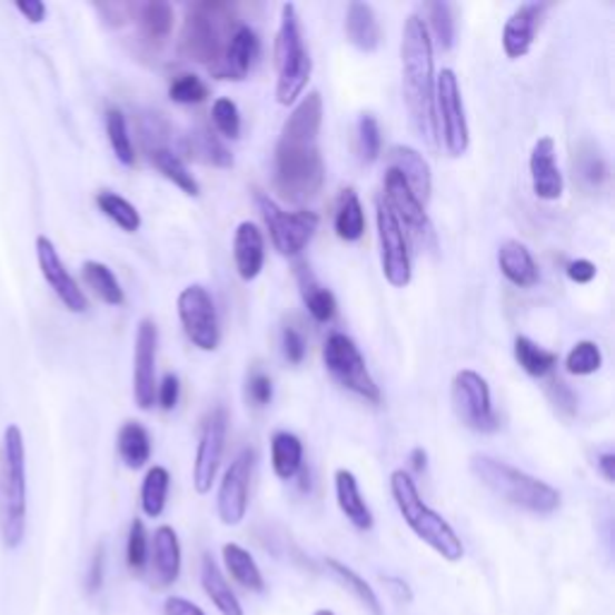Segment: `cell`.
I'll return each instance as SVG.
<instances>
[{
  "instance_id": "1",
  "label": "cell",
  "mask_w": 615,
  "mask_h": 615,
  "mask_svg": "<svg viewBox=\"0 0 615 615\" xmlns=\"http://www.w3.org/2000/svg\"><path fill=\"white\" fill-rule=\"evenodd\" d=\"M323 97L308 92L284 121L275 149V190L281 200L304 205L325 183V161L320 155Z\"/></svg>"
},
{
  "instance_id": "2",
  "label": "cell",
  "mask_w": 615,
  "mask_h": 615,
  "mask_svg": "<svg viewBox=\"0 0 615 615\" xmlns=\"http://www.w3.org/2000/svg\"><path fill=\"white\" fill-rule=\"evenodd\" d=\"M401 85L411 126L426 147H438L435 121V58L428 24L418 14H409L401 32Z\"/></svg>"
},
{
  "instance_id": "3",
  "label": "cell",
  "mask_w": 615,
  "mask_h": 615,
  "mask_svg": "<svg viewBox=\"0 0 615 615\" xmlns=\"http://www.w3.org/2000/svg\"><path fill=\"white\" fill-rule=\"evenodd\" d=\"M469 467L472 474L493 495H498V498L519 509H527L532 515H553L561 507L558 490L542 482V478L513 467V464L488 455H474Z\"/></svg>"
},
{
  "instance_id": "4",
  "label": "cell",
  "mask_w": 615,
  "mask_h": 615,
  "mask_svg": "<svg viewBox=\"0 0 615 615\" xmlns=\"http://www.w3.org/2000/svg\"><path fill=\"white\" fill-rule=\"evenodd\" d=\"M27 532V453L18 426H8L0 443V536L18 548Z\"/></svg>"
},
{
  "instance_id": "5",
  "label": "cell",
  "mask_w": 615,
  "mask_h": 615,
  "mask_svg": "<svg viewBox=\"0 0 615 615\" xmlns=\"http://www.w3.org/2000/svg\"><path fill=\"white\" fill-rule=\"evenodd\" d=\"M389 490H393V498L404 522L409 524V529L421 538L424 544H428L447 563H459L464 558V544L453 529V524L421 500L414 478L407 472H393V476H389Z\"/></svg>"
},
{
  "instance_id": "6",
  "label": "cell",
  "mask_w": 615,
  "mask_h": 615,
  "mask_svg": "<svg viewBox=\"0 0 615 615\" xmlns=\"http://www.w3.org/2000/svg\"><path fill=\"white\" fill-rule=\"evenodd\" d=\"M236 14L227 3H195L188 8L178 49L188 61L202 63L212 70L224 56V49L236 32Z\"/></svg>"
},
{
  "instance_id": "7",
  "label": "cell",
  "mask_w": 615,
  "mask_h": 615,
  "mask_svg": "<svg viewBox=\"0 0 615 615\" xmlns=\"http://www.w3.org/2000/svg\"><path fill=\"white\" fill-rule=\"evenodd\" d=\"M277 63V101L281 107H291L304 95L310 80L313 61L304 43V29L298 10L291 3L281 6V22L275 41Z\"/></svg>"
},
{
  "instance_id": "8",
  "label": "cell",
  "mask_w": 615,
  "mask_h": 615,
  "mask_svg": "<svg viewBox=\"0 0 615 615\" xmlns=\"http://www.w3.org/2000/svg\"><path fill=\"white\" fill-rule=\"evenodd\" d=\"M323 361L329 375H333L344 389H349V393L370 404L380 401V387L375 385L370 370L366 368V358L358 351L351 337L341 333L329 335L323 349Z\"/></svg>"
},
{
  "instance_id": "9",
  "label": "cell",
  "mask_w": 615,
  "mask_h": 615,
  "mask_svg": "<svg viewBox=\"0 0 615 615\" xmlns=\"http://www.w3.org/2000/svg\"><path fill=\"white\" fill-rule=\"evenodd\" d=\"M435 121L443 132V145L449 157H462L469 149V126L467 113H464L462 89L455 70L445 68L435 78Z\"/></svg>"
},
{
  "instance_id": "10",
  "label": "cell",
  "mask_w": 615,
  "mask_h": 615,
  "mask_svg": "<svg viewBox=\"0 0 615 615\" xmlns=\"http://www.w3.org/2000/svg\"><path fill=\"white\" fill-rule=\"evenodd\" d=\"M258 207L262 212V219L272 236L275 248L284 255V258H296L308 244L313 234L318 231V215L310 212V209H298V212H284V209L267 195L258 192L255 195Z\"/></svg>"
},
{
  "instance_id": "11",
  "label": "cell",
  "mask_w": 615,
  "mask_h": 615,
  "mask_svg": "<svg viewBox=\"0 0 615 615\" xmlns=\"http://www.w3.org/2000/svg\"><path fill=\"white\" fill-rule=\"evenodd\" d=\"M453 409L459 421L476 433L498 430L500 421L493 411L490 387L476 370H459L453 380Z\"/></svg>"
},
{
  "instance_id": "12",
  "label": "cell",
  "mask_w": 615,
  "mask_h": 615,
  "mask_svg": "<svg viewBox=\"0 0 615 615\" xmlns=\"http://www.w3.org/2000/svg\"><path fill=\"white\" fill-rule=\"evenodd\" d=\"M178 318L186 337L202 351H215L221 341L219 315L212 296L200 284H192L178 294Z\"/></svg>"
},
{
  "instance_id": "13",
  "label": "cell",
  "mask_w": 615,
  "mask_h": 615,
  "mask_svg": "<svg viewBox=\"0 0 615 615\" xmlns=\"http://www.w3.org/2000/svg\"><path fill=\"white\" fill-rule=\"evenodd\" d=\"M378 238H380V262H383V275L385 279L397 289L409 287L411 281V255L407 234L399 227L397 217L393 209L387 207L385 198H378Z\"/></svg>"
},
{
  "instance_id": "14",
  "label": "cell",
  "mask_w": 615,
  "mask_h": 615,
  "mask_svg": "<svg viewBox=\"0 0 615 615\" xmlns=\"http://www.w3.org/2000/svg\"><path fill=\"white\" fill-rule=\"evenodd\" d=\"M385 202L393 209L399 227H407V231L416 238L418 246L435 248V231L430 217L426 215V207L416 198L414 190L404 181V176L397 169H387L385 173Z\"/></svg>"
},
{
  "instance_id": "15",
  "label": "cell",
  "mask_w": 615,
  "mask_h": 615,
  "mask_svg": "<svg viewBox=\"0 0 615 615\" xmlns=\"http://www.w3.org/2000/svg\"><path fill=\"white\" fill-rule=\"evenodd\" d=\"M227 428H229V414L224 407L212 409V414L205 418L200 443H198V455H195V467H192V486L200 495L212 490V484L221 464V455H224V443H227Z\"/></svg>"
},
{
  "instance_id": "16",
  "label": "cell",
  "mask_w": 615,
  "mask_h": 615,
  "mask_svg": "<svg viewBox=\"0 0 615 615\" xmlns=\"http://www.w3.org/2000/svg\"><path fill=\"white\" fill-rule=\"evenodd\" d=\"M255 464V453L250 447L241 449L224 474V482L217 493V515L227 527H238L248 513V488Z\"/></svg>"
},
{
  "instance_id": "17",
  "label": "cell",
  "mask_w": 615,
  "mask_h": 615,
  "mask_svg": "<svg viewBox=\"0 0 615 615\" xmlns=\"http://www.w3.org/2000/svg\"><path fill=\"white\" fill-rule=\"evenodd\" d=\"M157 325L155 320H140L135 337V373L132 393L138 407L149 411L157 399Z\"/></svg>"
},
{
  "instance_id": "18",
  "label": "cell",
  "mask_w": 615,
  "mask_h": 615,
  "mask_svg": "<svg viewBox=\"0 0 615 615\" xmlns=\"http://www.w3.org/2000/svg\"><path fill=\"white\" fill-rule=\"evenodd\" d=\"M37 260H39L43 279L49 281L53 294L61 298V304L70 313H85L89 308L87 296L78 287V281H75L72 275L66 269L61 255H58L56 246L51 244V238H47V236L37 238Z\"/></svg>"
},
{
  "instance_id": "19",
  "label": "cell",
  "mask_w": 615,
  "mask_h": 615,
  "mask_svg": "<svg viewBox=\"0 0 615 615\" xmlns=\"http://www.w3.org/2000/svg\"><path fill=\"white\" fill-rule=\"evenodd\" d=\"M149 573H152V587L163 592L173 587L181 577V565H183V553L181 542H178V534L173 527L163 524L155 532L152 544H149Z\"/></svg>"
},
{
  "instance_id": "20",
  "label": "cell",
  "mask_w": 615,
  "mask_h": 615,
  "mask_svg": "<svg viewBox=\"0 0 615 615\" xmlns=\"http://www.w3.org/2000/svg\"><path fill=\"white\" fill-rule=\"evenodd\" d=\"M258 53H260L258 34H255L248 24H238V29L227 43V49H224L221 61L209 72L219 80H246Z\"/></svg>"
},
{
  "instance_id": "21",
  "label": "cell",
  "mask_w": 615,
  "mask_h": 615,
  "mask_svg": "<svg viewBox=\"0 0 615 615\" xmlns=\"http://www.w3.org/2000/svg\"><path fill=\"white\" fill-rule=\"evenodd\" d=\"M544 12H546L544 3H524L509 14V20L505 22V29H503V49L507 58L517 61V58H524L529 53Z\"/></svg>"
},
{
  "instance_id": "22",
  "label": "cell",
  "mask_w": 615,
  "mask_h": 615,
  "mask_svg": "<svg viewBox=\"0 0 615 615\" xmlns=\"http://www.w3.org/2000/svg\"><path fill=\"white\" fill-rule=\"evenodd\" d=\"M529 171H532V186H534V195L542 200H558L565 183H563V173L558 169V163H555V142L553 138H542L529 157Z\"/></svg>"
},
{
  "instance_id": "23",
  "label": "cell",
  "mask_w": 615,
  "mask_h": 615,
  "mask_svg": "<svg viewBox=\"0 0 615 615\" xmlns=\"http://www.w3.org/2000/svg\"><path fill=\"white\" fill-rule=\"evenodd\" d=\"M234 260L238 277L252 281L262 272L265 265V238L262 231L252 221H241L234 236Z\"/></svg>"
},
{
  "instance_id": "24",
  "label": "cell",
  "mask_w": 615,
  "mask_h": 615,
  "mask_svg": "<svg viewBox=\"0 0 615 615\" xmlns=\"http://www.w3.org/2000/svg\"><path fill=\"white\" fill-rule=\"evenodd\" d=\"M389 163H393L389 169H397L404 176V181L409 183L418 200L426 202L430 198L433 176H430L428 161L424 159L421 152H416L414 147H407V145H395L389 149Z\"/></svg>"
},
{
  "instance_id": "25",
  "label": "cell",
  "mask_w": 615,
  "mask_h": 615,
  "mask_svg": "<svg viewBox=\"0 0 615 615\" xmlns=\"http://www.w3.org/2000/svg\"><path fill=\"white\" fill-rule=\"evenodd\" d=\"M344 29H347V39L351 47L358 51H375L380 47V24L378 18H375V10L368 3H361V0H354L347 8V20H344Z\"/></svg>"
},
{
  "instance_id": "26",
  "label": "cell",
  "mask_w": 615,
  "mask_h": 615,
  "mask_svg": "<svg viewBox=\"0 0 615 615\" xmlns=\"http://www.w3.org/2000/svg\"><path fill=\"white\" fill-rule=\"evenodd\" d=\"M335 490H337V505L344 513V517H347L356 529L361 532L373 529V513L364 500L356 476L349 469H337Z\"/></svg>"
},
{
  "instance_id": "27",
  "label": "cell",
  "mask_w": 615,
  "mask_h": 615,
  "mask_svg": "<svg viewBox=\"0 0 615 615\" xmlns=\"http://www.w3.org/2000/svg\"><path fill=\"white\" fill-rule=\"evenodd\" d=\"M200 582H202V589H205L207 598L215 604V608L221 615H246L241 602H238L236 592L231 589V584L227 582V577H224L219 565L215 563V558L209 553L202 555Z\"/></svg>"
},
{
  "instance_id": "28",
  "label": "cell",
  "mask_w": 615,
  "mask_h": 615,
  "mask_svg": "<svg viewBox=\"0 0 615 615\" xmlns=\"http://www.w3.org/2000/svg\"><path fill=\"white\" fill-rule=\"evenodd\" d=\"M498 265L503 277L519 289H529L538 281V267L529 248L519 241H505L498 250Z\"/></svg>"
},
{
  "instance_id": "29",
  "label": "cell",
  "mask_w": 615,
  "mask_h": 615,
  "mask_svg": "<svg viewBox=\"0 0 615 615\" xmlns=\"http://www.w3.org/2000/svg\"><path fill=\"white\" fill-rule=\"evenodd\" d=\"M296 279H298V289H301V298L313 315V320L318 323H329L337 315V298L327 287L318 281L310 272L308 265H296Z\"/></svg>"
},
{
  "instance_id": "30",
  "label": "cell",
  "mask_w": 615,
  "mask_h": 615,
  "mask_svg": "<svg viewBox=\"0 0 615 615\" xmlns=\"http://www.w3.org/2000/svg\"><path fill=\"white\" fill-rule=\"evenodd\" d=\"M221 558H224V565H227V569H229V575L238 584H241L244 589L255 592V594H262L267 589L265 577L260 573L258 563H255V558L250 555V550H246L238 544H224Z\"/></svg>"
},
{
  "instance_id": "31",
  "label": "cell",
  "mask_w": 615,
  "mask_h": 615,
  "mask_svg": "<svg viewBox=\"0 0 615 615\" xmlns=\"http://www.w3.org/2000/svg\"><path fill=\"white\" fill-rule=\"evenodd\" d=\"M335 231L341 241H358L366 234V212L354 188H344L337 198Z\"/></svg>"
},
{
  "instance_id": "32",
  "label": "cell",
  "mask_w": 615,
  "mask_h": 615,
  "mask_svg": "<svg viewBox=\"0 0 615 615\" xmlns=\"http://www.w3.org/2000/svg\"><path fill=\"white\" fill-rule=\"evenodd\" d=\"M138 29L142 41L161 47L173 29V8L163 0H152L138 10Z\"/></svg>"
},
{
  "instance_id": "33",
  "label": "cell",
  "mask_w": 615,
  "mask_h": 615,
  "mask_svg": "<svg viewBox=\"0 0 615 615\" xmlns=\"http://www.w3.org/2000/svg\"><path fill=\"white\" fill-rule=\"evenodd\" d=\"M272 469L281 482H289L304 469V443L298 440V435L289 430L272 435Z\"/></svg>"
},
{
  "instance_id": "34",
  "label": "cell",
  "mask_w": 615,
  "mask_h": 615,
  "mask_svg": "<svg viewBox=\"0 0 615 615\" xmlns=\"http://www.w3.org/2000/svg\"><path fill=\"white\" fill-rule=\"evenodd\" d=\"M186 152L190 159L202 161V163H212V167H219V169L234 167V157L227 149V145H224L217 138V132H212L209 128L195 130L188 135Z\"/></svg>"
},
{
  "instance_id": "35",
  "label": "cell",
  "mask_w": 615,
  "mask_h": 615,
  "mask_svg": "<svg viewBox=\"0 0 615 615\" xmlns=\"http://www.w3.org/2000/svg\"><path fill=\"white\" fill-rule=\"evenodd\" d=\"M118 455L130 469H142L152 457V440L142 424L128 421L118 430Z\"/></svg>"
},
{
  "instance_id": "36",
  "label": "cell",
  "mask_w": 615,
  "mask_h": 615,
  "mask_svg": "<svg viewBox=\"0 0 615 615\" xmlns=\"http://www.w3.org/2000/svg\"><path fill=\"white\" fill-rule=\"evenodd\" d=\"M149 159H152L155 169L163 178H169V181L173 186L181 188L186 195H192V198H198V195H200V183L195 181V176L188 171V167H186L181 157L173 155L171 149H167V147H152V149H149Z\"/></svg>"
},
{
  "instance_id": "37",
  "label": "cell",
  "mask_w": 615,
  "mask_h": 615,
  "mask_svg": "<svg viewBox=\"0 0 615 615\" xmlns=\"http://www.w3.org/2000/svg\"><path fill=\"white\" fill-rule=\"evenodd\" d=\"M82 277L87 281V287L92 289L103 304H109V306H123L126 304V294L121 289V284H118L116 275L103 262L87 260L82 265Z\"/></svg>"
},
{
  "instance_id": "38",
  "label": "cell",
  "mask_w": 615,
  "mask_h": 615,
  "mask_svg": "<svg viewBox=\"0 0 615 615\" xmlns=\"http://www.w3.org/2000/svg\"><path fill=\"white\" fill-rule=\"evenodd\" d=\"M325 565H327L329 573H333V575L344 584V587H347V589L358 598V602H361L373 615H385L378 594H375V589L370 587V584H368L361 575L356 573L354 567L344 565V563H339V561H335V558H327Z\"/></svg>"
},
{
  "instance_id": "39",
  "label": "cell",
  "mask_w": 615,
  "mask_h": 615,
  "mask_svg": "<svg viewBox=\"0 0 615 615\" xmlns=\"http://www.w3.org/2000/svg\"><path fill=\"white\" fill-rule=\"evenodd\" d=\"M515 358L522 370L532 375V378H546V375L558 366V354L538 347V344H534L527 337L515 339Z\"/></svg>"
},
{
  "instance_id": "40",
  "label": "cell",
  "mask_w": 615,
  "mask_h": 615,
  "mask_svg": "<svg viewBox=\"0 0 615 615\" xmlns=\"http://www.w3.org/2000/svg\"><path fill=\"white\" fill-rule=\"evenodd\" d=\"M171 486V474L163 467H152L147 472L145 482H142V493H140V503H142V513L147 517H161L163 507H167V495Z\"/></svg>"
},
{
  "instance_id": "41",
  "label": "cell",
  "mask_w": 615,
  "mask_h": 615,
  "mask_svg": "<svg viewBox=\"0 0 615 615\" xmlns=\"http://www.w3.org/2000/svg\"><path fill=\"white\" fill-rule=\"evenodd\" d=\"M97 205L103 215H107L116 227H121L123 231L128 234H135L140 229V212L138 209H135L126 198H121V195H116L111 190H101L97 195Z\"/></svg>"
},
{
  "instance_id": "42",
  "label": "cell",
  "mask_w": 615,
  "mask_h": 615,
  "mask_svg": "<svg viewBox=\"0 0 615 615\" xmlns=\"http://www.w3.org/2000/svg\"><path fill=\"white\" fill-rule=\"evenodd\" d=\"M428 12V37L430 41L438 43L443 51H449L455 47V14H453V6L443 3V0H435V3L426 6Z\"/></svg>"
},
{
  "instance_id": "43",
  "label": "cell",
  "mask_w": 615,
  "mask_h": 615,
  "mask_svg": "<svg viewBox=\"0 0 615 615\" xmlns=\"http://www.w3.org/2000/svg\"><path fill=\"white\" fill-rule=\"evenodd\" d=\"M107 132H109V142L116 159L123 163V167H132L135 163V147L128 132L126 116L118 109H109L107 113Z\"/></svg>"
},
{
  "instance_id": "44",
  "label": "cell",
  "mask_w": 615,
  "mask_h": 615,
  "mask_svg": "<svg viewBox=\"0 0 615 615\" xmlns=\"http://www.w3.org/2000/svg\"><path fill=\"white\" fill-rule=\"evenodd\" d=\"M356 149H358V157H361L364 163H373V161H378V157H380L383 138H380L378 118H375L373 113H364L361 118H358Z\"/></svg>"
},
{
  "instance_id": "45",
  "label": "cell",
  "mask_w": 615,
  "mask_h": 615,
  "mask_svg": "<svg viewBox=\"0 0 615 615\" xmlns=\"http://www.w3.org/2000/svg\"><path fill=\"white\" fill-rule=\"evenodd\" d=\"M602 364H604V356H602V349H598V344L584 339V341H577L573 351L567 354L565 368L573 375H592L602 368Z\"/></svg>"
},
{
  "instance_id": "46",
  "label": "cell",
  "mask_w": 615,
  "mask_h": 615,
  "mask_svg": "<svg viewBox=\"0 0 615 615\" xmlns=\"http://www.w3.org/2000/svg\"><path fill=\"white\" fill-rule=\"evenodd\" d=\"M575 169L577 173L582 176L584 183L589 186H602L606 178H608V167H606V159L602 157V152H598L596 147L592 145H582L579 147V155L575 159Z\"/></svg>"
},
{
  "instance_id": "47",
  "label": "cell",
  "mask_w": 615,
  "mask_h": 615,
  "mask_svg": "<svg viewBox=\"0 0 615 615\" xmlns=\"http://www.w3.org/2000/svg\"><path fill=\"white\" fill-rule=\"evenodd\" d=\"M209 97V87L192 72L176 75L169 85V99L176 103H202Z\"/></svg>"
},
{
  "instance_id": "48",
  "label": "cell",
  "mask_w": 615,
  "mask_h": 615,
  "mask_svg": "<svg viewBox=\"0 0 615 615\" xmlns=\"http://www.w3.org/2000/svg\"><path fill=\"white\" fill-rule=\"evenodd\" d=\"M126 558H128V567L135 575L145 573L147 561H149V536H147L142 519H132V524H130Z\"/></svg>"
},
{
  "instance_id": "49",
  "label": "cell",
  "mask_w": 615,
  "mask_h": 615,
  "mask_svg": "<svg viewBox=\"0 0 615 615\" xmlns=\"http://www.w3.org/2000/svg\"><path fill=\"white\" fill-rule=\"evenodd\" d=\"M212 121L224 138L236 140L241 135V113H238V107L227 97H219L212 103Z\"/></svg>"
},
{
  "instance_id": "50",
  "label": "cell",
  "mask_w": 615,
  "mask_h": 615,
  "mask_svg": "<svg viewBox=\"0 0 615 615\" xmlns=\"http://www.w3.org/2000/svg\"><path fill=\"white\" fill-rule=\"evenodd\" d=\"M281 351L289 364L298 366L306 358V339L294 327H284L281 333Z\"/></svg>"
},
{
  "instance_id": "51",
  "label": "cell",
  "mask_w": 615,
  "mask_h": 615,
  "mask_svg": "<svg viewBox=\"0 0 615 615\" xmlns=\"http://www.w3.org/2000/svg\"><path fill=\"white\" fill-rule=\"evenodd\" d=\"M248 399L255 407H267L272 401V380L262 370H252L248 378Z\"/></svg>"
},
{
  "instance_id": "52",
  "label": "cell",
  "mask_w": 615,
  "mask_h": 615,
  "mask_svg": "<svg viewBox=\"0 0 615 615\" xmlns=\"http://www.w3.org/2000/svg\"><path fill=\"white\" fill-rule=\"evenodd\" d=\"M103 569H107V550H103V546H97L92 563H89V569H87V582H85L89 594H97L101 589Z\"/></svg>"
},
{
  "instance_id": "53",
  "label": "cell",
  "mask_w": 615,
  "mask_h": 615,
  "mask_svg": "<svg viewBox=\"0 0 615 615\" xmlns=\"http://www.w3.org/2000/svg\"><path fill=\"white\" fill-rule=\"evenodd\" d=\"M178 397H181V383H178L173 373H167L163 375L161 385H157V399L161 404V409L171 411L178 404Z\"/></svg>"
},
{
  "instance_id": "54",
  "label": "cell",
  "mask_w": 615,
  "mask_h": 615,
  "mask_svg": "<svg viewBox=\"0 0 615 615\" xmlns=\"http://www.w3.org/2000/svg\"><path fill=\"white\" fill-rule=\"evenodd\" d=\"M548 393L555 401V407H558L565 416H573L577 411V399L573 395V389H569L563 380H553L550 387H548Z\"/></svg>"
},
{
  "instance_id": "55",
  "label": "cell",
  "mask_w": 615,
  "mask_h": 615,
  "mask_svg": "<svg viewBox=\"0 0 615 615\" xmlns=\"http://www.w3.org/2000/svg\"><path fill=\"white\" fill-rule=\"evenodd\" d=\"M163 615H207V613L183 596H169L167 604H163Z\"/></svg>"
},
{
  "instance_id": "56",
  "label": "cell",
  "mask_w": 615,
  "mask_h": 615,
  "mask_svg": "<svg viewBox=\"0 0 615 615\" xmlns=\"http://www.w3.org/2000/svg\"><path fill=\"white\" fill-rule=\"evenodd\" d=\"M385 582V589L393 594L399 604H411L414 602V592L407 582H404L401 577H393V575H387L383 577Z\"/></svg>"
},
{
  "instance_id": "57",
  "label": "cell",
  "mask_w": 615,
  "mask_h": 615,
  "mask_svg": "<svg viewBox=\"0 0 615 615\" xmlns=\"http://www.w3.org/2000/svg\"><path fill=\"white\" fill-rule=\"evenodd\" d=\"M567 277L577 284H589L596 277V265L589 260H573L567 265Z\"/></svg>"
},
{
  "instance_id": "58",
  "label": "cell",
  "mask_w": 615,
  "mask_h": 615,
  "mask_svg": "<svg viewBox=\"0 0 615 615\" xmlns=\"http://www.w3.org/2000/svg\"><path fill=\"white\" fill-rule=\"evenodd\" d=\"M18 10L29 22H43V18H47V6H43L41 0H20Z\"/></svg>"
},
{
  "instance_id": "59",
  "label": "cell",
  "mask_w": 615,
  "mask_h": 615,
  "mask_svg": "<svg viewBox=\"0 0 615 615\" xmlns=\"http://www.w3.org/2000/svg\"><path fill=\"white\" fill-rule=\"evenodd\" d=\"M596 467H598V472H602V476L606 478V482L608 484H613L615 482V455L613 453H604V455H598L596 457Z\"/></svg>"
},
{
  "instance_id": "60",
  "label": "cell",
  "mask_w": 615,
  "mask_h": 615,
  "mask_svg": "<svg viewBox=\"0 0 615 615\" xmlns=\"http://www.w3.org/2000/svg\"><path fill=\"white\" fill-rule=\"evenodd\" d=\"M411 469L414 472H424L426 469V449L424 447H414L411 449Z\"/></svg>"
},
{
  "instance_id": "61",
  "label": "cell",
  "mask_w": 615,
  "mask_h": 615,
  "mask_svg": "<svg viewBox=\"0 0 615 615\" xmlns=\"http://www.w3.org/2000/svg\"><path fill=\"white\" fill-rule=\"evenodd\" d=\"M313 615H335V613H333V611H327V608H318Z\"/></svg>"
}]
</instances>
